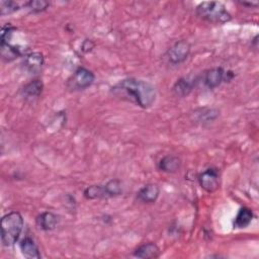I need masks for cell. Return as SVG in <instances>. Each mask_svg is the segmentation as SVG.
Returning a JSON list of instances; mask_svg holds the SVG:
<instances>
[{"label":"cell","mask_w":259,"mask_h":259,"mask_svg":"<svg viewBox=\"0 0 259 259\" xmlns=\"http://www.w3.org/2000/svg\"><path fill=\"white\" fill-rule=\"evenodd\" d=\"M110 92L114 96L144 109L151 107L156 100L155 87L147 81L133 77L117 82L111 87Z\"/></svg>","instance_id":"obj_1"},{"label":"cell","mask_w":259,"mask_h":259,"mask_svg":"<svg viewBox=\"0 0 259 259\" xmlns=\"http://www.w3.org/2000/svg\"><path fill=\"white\" fill-rule=\"evenodd\" d=\"M23 229V219L18 211H10L1 219V242L5 247L13 246Z\"/></svg>","instance_id":"obj_2"},{"label":"cell","mask_w":259,"mask_h":259,"mask_svg":"<svg viewBox=\"0 0 259 259\" xmlns=\"http://www.w3.org/2000/svg\"><path fill=\"white\" fill-rule=\"evenodd\" d=\"M195 13L201 19L217 24H223L231 20L232 16L222 2L204 1L196 6Z\"/></svg>","instance_id":"obj_3"},{"label":"cell","mask_w":259,"mask_h":259,"mask_svg":"<svg viewBox=\"0 0 259 259\" xmlns=\"http://www.w3.org/2000/svg\"><path fill=\"white\" fill-rule=\"evenodd\" d=\"M95 80V75L87 68L79 67L67 80V87L72 91L84 90L90 87Z\"/></svg>","instance_id":"obj_4"},{"label":"cell","mask_w":259,"mask_h":259,"mask_svg":"<svg viewBox=\"0 0 259 259\" xmlns=\"http://www.w3.org/2000/svg\"><path fill=\"white\" fill-rule=\"evenodd\" d=\"M190 44L187 40H177L167 50L165 57L169 64L176 66L183 63L188 58L190 54Z\"/></svg>","instance_id":"obj_5"},{"label":"cell","mask_w":259,"mask_h":259,"mask_svg":"<svg viewBox=\"0 0 259 259\" xmlns=\"http://www.w3.org/2000/svg\"><path fill=\"white\" fill-rule=\"evenodd\" d=\"M198 183L206 192H213L220 186V174L215 168H207L198 175Z\"/></svg>","instance_id":"obj_6"},{"label":"cell","mask_w":259,"mask_h":259,"mask_svg":"<svg viewBox=\"0 0 259 259\" xmlns=\"http://www.w3.org/2000/svg\"><path fill=\"white\" fill-rule=\"evenodd\" d=\"M202 81L207 88L213 89L220 86L223 82H227V72L222 67L208 69L203 73Z\"/></svg>","instance_id":"obj_7"},{"label":"cell","mask_w":259,"mask_h":259,"mask_svg":"<svg viewBox=\"0 0 259 259\" xmlns=\"http://www.w3.org/2000/svg\"><path fill=\"white\" fill-rule=\"evenodd\" d=\"M198 82V77L195 76H184L178 79L173 85L172 91L177 97L187 96L196 86Z\"/></svg>","instance_id":"obj_8"},{"label":"cell","mask_w":259,"mask_h":259,"mask_svg":"<svg viewBox=\"0 0 259 259\" xmlns=\"http://www.w3.org/2000/svg\"><path fill=\"white\" fill-rule=\"evenodd\" d=\"M44 56L41 53L34 52L25 55L22 61V67L23 69L31 74V75H36L41 71V68L44 66Z\"/></svg>","instance_id":"obj_9"},{"label":"cell","mask_w":259,"mask_h":259,"mask_svg":"<svg viewBox=\"0 0 259 259\" xmlns=\"http://www.w3.org/2000/svg\"><path fill=\"white\" fill-rule=\"evenodd\" d=\"M159 194H160L159 186L155 183H148L137 192V198L138 200L144 203H152L157 200V198L159 197Z\"/></svg>","instance_id":"obj_10"},{"label":"cell","mask_w":259,"mask_h":259,"mask_svg":"<svg viewBox=\"0 0 259 259\" xmlns=\"http://www.w3.org/2000/svg\"><path fill=\"white\" fill-rule=\"evenodd\" d=\"M35 223L40 230L52 231L57 227L58 217L52 211H44L35 218Z\"/></svg>","instance_id":"obj_11"},{"label":"cell","mask_w":259,"mask_h":259,"mask_svg":"<svg viewBox=\"0 0 259 259\" xmlns=\"http://www.w3.org/2000/svg\"><path fill=\"white\" fill-rule=\"evenodd\" d=\"M135 257L143 258V259H150V258H157L160 255L159 247L152 242L142 244L139 246L133 253Z\"/></svg>","instance_id":"obj_12"},{"label":"cell","mask_w":259,"mask_h":259,"mask_svg":"<svg viewBox=\"0 0 259 259\" xmlns=\"http://www.w3.org/2000/svg\"><path fill=\"white\" fill-rule=\"evenodd\" d=\"M19 249L22 255L26 258H35V259L40 258L38 247L30 237H24L19 242Z\"/></svg>","instance_id":"obj_13"},{"label":"cell","mask_w":259,"mask_h":259,"mask_svg":"<svg viewBox=\"0 0 259 259\" xmlns=\"http://www.w3.org/2000/svg\"><path fill=\"white\" fill-rule=\"evenodd\" d=\"M180 159L175 155H166L160 159L158 163V168L167 173H174L180 167Z\"/></svg>","instance_id":"obj_14"},{"label":"cell","mask_w":259,"mask_h":259,"mask_svg":"<svg viewBox=\"0 0 259 259\" xmlns=\"http://www.w3.org/2000/svg\"><path fill=\"white\" fill-rule=\"evenodd\" d=\"M253 220V211L248 207H241L234 220V228L244 229L247 228Z\"/></svg>","instance_id":"obj_15"},{"label":"cell","mask_w":259,"mask_h":259,"mask_svg":"<svg viewBox=\"0 0 259 259\" xmlns=\"http://www.w3.org/2000/svg\"><path fill=\"white\" fill-rule=\"evenodd\" d=\"M44 89V84L40 80H32L22 88L21 92L25 98H36L40 95Z\"/></svg>","instance_id":"obj_16"},{"label":"cell","mask_w":259,"mask_h":259,"mask_svg":"<svg viewBox=\"0 0 259 259\" xmlns=\"http://www.w3.org/2000/svg\"><path fill=\"white\" fill-rule=\"evenodd\" d=\"M84 196L87 199L107 198V193L104 185H91L85 188Z\"/></svg>","instance_id":"obj_17"},{"label":"cell","mask_w":259,"mask_h":259,"mask_svg":"<svg viewBox=\"0 0 259 259\" xmlns=\"http://www.w3.org/2000/svg\"><path fill=\"white\" fill-rule=\"evenodd\" d=\"M107 197H113V196H118L122 192V187H121V182L118 179H111L108 182L104 184Z\"/></svg>","instance_id":"obj_18"},{"label":"cell","mask_w":259,"mask_h":259,"mask_svg":"<svg viewBox=\"0 0 259 259\" xmlns=\"http://www.w3.org/2000/svg\"><path fill=\"white\" fill-rule=\"evenodd\" d=\"M50 3L44 0H30L24 3V6L27 7L33 13H39L45 11L49 7Z\"/></svg>","instance_id":"obj_19"},{"label":"cell","mask_w":259,"mask_h":259,"mask_svg":"<svg viewBox=\"0 0 259 259\" xmlns=\"http://www.w3.org/2000/svg\"><path fill=\"white\" fill-rule=\"evenodd\" d=\"M19 5L18 3H16L15 1H11V0H1L0 1V13L1 15H6V14H10L13 13L15 11H17L19 9Z\"/></svg>","instance_id":"obj_20"},{"label":"cell","mask_w":259,"mask_h":259,"mask_svg":"<svg viewBox=\"0 0 259 259\" xmlns=\"http://www.w3.org/2000/svg\"><path fill=\"white\" fill-rule=\"evenodd\" d=\"M93 47H94V44L90 39H86L82 45V51L84 53H88L93 49Z\"/></svg>","instance_id":"obj_21"},{"label":"cell","mask_w":259,"mask_h":259,"mask_svg":"<svg viewBox=\"0 0 259 259\" xmlns=\"http://www.w3.org/2000/svg\"><path fill=\"white\" fill-rule=\"evenodd\" d=\"M244 6H250V7H257L258 2H240Z\"/></svg>","instance_id":"obj_22"}]
</instances>
